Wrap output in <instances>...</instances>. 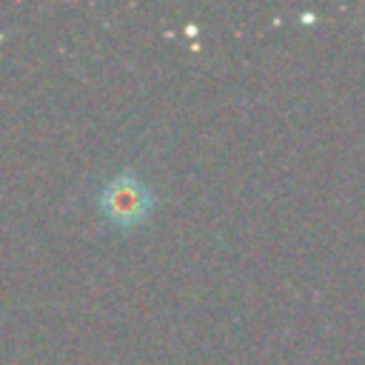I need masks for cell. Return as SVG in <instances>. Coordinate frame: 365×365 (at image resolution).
Instances as JSON below:
<instances>
[{
  "label": "cell",
  "instance_id": "6da1fadb",
  "mask_svg": "<svg viewBox=\"0 0 365 365\" xmlns=\"http://www.w3.org/2000/svg\"><path fill=\"white\" fill-rule=\"evenodd\" d=\"M154 197L148 185L134 174H117L103 185L100 194V211L111 225L134 228L151 214Z\"/></svg>",
  "mask_w": 365,
  "mask_h": 365
}]
</instances>
